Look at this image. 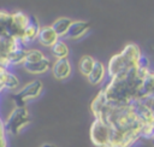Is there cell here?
Wrapping results in <instances>:
<instances>
[{
	"label": "cell",
	"instance_id": "obj_17",
	"mask_svg": "<svg viewBox=\"0 0 154 147\" xmlns=\"http://www.w3.org/2000/svg\"><path fill=\"white\" fill-rule=\"evenodd\" d=\"M72 19L69 18V17H59L58 19H55L52 24V28L55 30V33L58 34V36L61 39V37H66L67 35V31L72 24Z\"/></svg>",
	"mask_w": 154,
	"mask_h": 147
},
{
	"label": "cell",
	"instance_id": "obj_8",
	"mask_svg": "<svg viewBox=\"0 0 154 147\" xmlns=\"http://www.w3.org/2000/svg\"><path fill=\"white\" fill-rule=\"evenodd\" d=\"M19 45H24L20 39H6L0 37V65L7 67V58L10 53ZM8 69V67H7Z\"/></svg>",
	"mask_w": 154,
	"mask_h": 147
},
{
	"label": "cell",
	"instance_id": "obj_25",
	"mask_svg": "<svg viewBox=\"0 0 154 147\" xmlns=\"http://www.w3.org/2000/svg\"><path fill=\"white\" fill-rule=\"evenodd\" d=\"M153 98H154V95H153Z\"/></svg>",
	"mask_w": 154,
	"mask_h": 147
},
{
	"label": "cell",
	"instance_id": "obj_16",
	"mask_svg": "<svg viewBox=\"0 0 154 147\" xmlns=\"http://www.w3.org/2000/svg\"><path fill=\"white\" fill-rule=\"evenodd\" d=\"M11 23H12V13L0 10V37L13 39L11 34Z\"/></svg>",
	"mask_w": 154,
	"mask_h": 147
},
{
	"label": "cell",
	"instance_id": "obj_5",
	"mask_svg": "<svg viewBox=\"0 0 154 147\" xmlns=\"http://www.w3.org/2000/svg\"><path fill=\"white\" fill-rule=\"evenodd\" d=\"M43 90V84L40 80H34L24 84L22 88L17 89L13 95L12 100L14 106H25L29 101L37 99Z\"/></svg>",
	"mask_w": 154,
	"mask_h": 147
},
{
	"label": "cell",
	"instance_id": "obj_13",
	"mask_svg": "<svg viewBox=\"0 0 154 147\" xmlns=\"http://www.w3.org/2000/svg\"><path fill=\"white\" fill-rule=\"evenodd\" d=\"M40 30H41V25L37 20V18L35 16H29V24L25 29V33H24V36H23V42L26 45H29L30 42L37 40L38 37V34H40Z\"/></svg>",
	"mask_w": 154,
	"mask_h": 147
},
{
	"label": "cell",
	"instance_id": "obj_21",
	"mask_svg": "<svg viewBox=\"0 0 154 147\" xmlns=\"http://www.w3.org/2000/svg\"><path fill=\"white\" fill-rule=\"evenodd\" d=\"M6 130L4 125V120L0 117V147H7V140H6Z\"/></svg>",
	"mask_w": 154,
	"mask_h": 147
},
{
	"label": "cell",
	"instance_id": "obj_20",
	"mask_svg": "<svg viewBox=\"0 0 154 147\" xmlns=\"http://www.w3.org/2000/svg\"><path fill=\"white\" fill-rule=\"evenodd\" d=\"M43 58H46V55L43 54V52L41 49L31 48V49H28V52H26L25 63H36V61L42 60Z\"/></svg>",
	"mask_w": 154,
	"mask_h": 147
},
{
	"label": "cell",
	"instance_id": "obj_3",
	"mask_svg": "<svg viewBox=\"0 0 154 147\" xmlns=\"http://www.w3.org/2000/svg\"><path fill=\"white\" fill-rule=\"evenodd\" d=\"M143 54L136 43H128L122 52L114 54L107 63V75L109 78L117 77L128 70L137 66Z\"/></svg>",
	"mask_w": 154,
	"mask_h": 147
},
{
	"label": "cell",
	"instance_id": "obj_10",
	"mask_svg": "<svg viewBox=\"0 0 154 147\" xmlns=\"http://www.w3.org/2000/svg\"><path fill=\"white\" fill-rule=\"evenodd\" d=\"M22 66L26 72H29L31 75H42L52 69L53 61L46 57L42 60L36 61V63H24Z\"/></svg>",
	"mask_w": 154,
	"mask_h": 147
},
{
	"label": "cell",
	"instance_id": "obj_11",
	"mask_svg": "<svg viewBox=\"0 0 154 147\" xmlns=\"http://www.w3.org/2000/svg\"><path fill=\"white\" fill-rule=\"evenodd\" d=\"M60 40V37L58 36V34L55 33V30L52 28V25H45L41 27L37 41L41 46L43 47H52L55 42H58Z\"/></svg>",
	"mask_w": 154,
	"mask_h": 147
},
{
	"label": "cell",
	"instance_id": "obj_4",
	"mask_svg": "<svg viewBox=\"0 0 154 147\" xmlns=\"http://www.w3.org/2000/svg\"><path fill=\"white\" fill-rule=\"evenodd\" d=\"M30 122L31 118L26 106H14V108L4 120V125L7 134L16 136L19 135L20 131L30 124Z\"/></svg>",
	"mask_w": 154,
	"mask_h": 147
},
{
	"label": "cell",
	"instance_id": "obj_14",
	"mask_svg": "<svg viewBox=\"0 0 154 147\" xmlns=\"http://www.w3.org/2000/svg\"><path fill=\"white\" fill-rule=\"evenodd\" d=\"M90 29V23L89 22H84V20H73L66 37L71 39V40H78L82 36H84Z\"/></svg>",
	"mask_w": 154,
	"mask_h": 147
},
{
	"label": "cell",
	"instance_id": "obj_1",
	"mask_svg": "<svg viewBox=\"0 0 154 147\" xmlns=\"http://www.w3.org/2000/svg\"><path fill=\"white\" fill-rule=\"evenodd\" d=\"M94 118L103 120L112 129V145L134 147L142 139L143 123L136 111L135 104H114L107 101L101 89L90 104Z\"/></svg>",
	"mask_w": 154,
	"mask_h": 147
},
{
	"label": "cell",
	"instance_id": "obj_6",
	"mask_svg": "<svg viewBox=\"0 0 154 147\" xmlns=\"http://www.w3.org/2000/svg\"><path fill=\"white\" fill-rule=\"evenodd\" d=\"M89 135L90 141L95 147H109L112 145V129L101 119L94 118Z\"/></svg>",
	"mask_w": 154,
	"mask_h": 147
},
{
	"label": "cell",
	"instance_id": "obj_22",
	"mask_svg": "<svg viewBox=\"0 0 154 147\" xmlns=\"http://www.w3.org/2000/svg\"><path fill=\"white\" fill-rule=\"evenodd\" d=\"M40 147H57L55 145H52V143H43V145H41Z\"/></svg>",
	"mask_w": 154,
	"mask_h": 147
},
{
	"label": "cell",
	"instance_id": "obj_2",
	"mask_svg": "<svg viewBox=\"0 0 154 147\" xmlns=\"http://www.w3.org/2000/svg\"><path fill=\"white\" fill-rule=\"evenodd\" d=\"M150 71V63L148 58L143 55L137 66L117 77L109 78L108 83L102 88L107 101L128 105L138 100L142 83Z\"/></svg>",
	"mask_w": 154,
	"mask_h": 147
},
{
	"label": "cell",
	"instance_id": "obj_9",
	"mask_svg": "<svg viewBox=\"0 0 154 147\" xmlns=\"http://www.w3.org/2000/svg\"><path fill=\"white\" fill-rule=\"evenodd\" d=\"M51 71H52V75L55 80L64 81V80H67L71 76L72 67H71V64H70L69 59L63 58V59H55Z\"/></svg>",
	"mask_w": 154,
	"mask_h": 147
},
{
	"label": "cell",
	"instance_id": "obj_18",
	"mask_svg": "<svg viewBox=\"0 0 154 147\" xmlns=\"http://www.w3.org/2000/svg\"><path fill=\"white\" fill-rule=\"evenodd\" d=\"M51 53L55 59H63V58H67L70 49L63 40H59L51 47Z\"/></svg>",
	"mask_w": 154,
	"mask_h": 147
},
{
	"label": "cell",
	"instance_id": "obj_7",
	"mask_svg": "<svg viewBox=\"0 0 154 147\" xmlns=\"http://www.w3.org/2000/svg\"><path fill=\"white\" fill-rule=\"evenodd\" d=\"M28 24H29V14H26L22 11L13 12L12 13V23H11L12 37L23 40V36H24V33H25Z\"/></svg>",
	"mask_w": 154,
	"mask_h": 147
},
{
	"label": "cell",
	"instance_id": "obj_23",
	"mask_svg": "<svg viewBox=\"0 0 154 147\" xmlns=\"http://www.w3.org/2000/svg\"><path fill=\"white\" fill-rule=\"evenodd\" d=\"M150 141H152V145H153V146H154V137H153V139H152V140H150Z\"/></svg>",
	"mask_w": 154,
	"mask_h": 147
},
{
	"label": "cell",
	"instance_id": "obj_24",
	"mask_svg": "<svg viewBox=\"0 0 154 147\" xmlns=\"http://www.w3.org/2000/svg\"><path fill=\"white\" fill-rule=\"evenodd\" d=\"M109 147H119V146H109Z\"/></svg>",
	"mask_w": 154,
	"mask_h": 147
},
{
	"label": "cell",
	"instance_id": "obj_12",
	"mask_svg": "<svg viewBox=\"0 0 154 147\" xmlns=\"http://www.w3.org/2000/svg\"><path fill=\"white\" fill-rule=\"evenodd\" d=\"M106 75H107V67L105 66V64L100 60H95L94 67L90 71V74L87 76V80L90 84L97 86V84H101L103 82Z\"/></svg>",
	"mask_w": 154,
	"mask_h": 147
},
{
	"label": "cell",
	"instance_id": "obj_15",
	"mask_svg": "<svg viewBox=\"0 0 154 147\" xmlns=\"http://www.w3.org/2000/svg\"><path fill=\"white\" fill-rule=\"evenodd\" d=\"M26 52H28V48H26L25 45H19V46H17V47L10 53V55H8V58H7V67L23 65V64L25 63Z\"/></svg>",
	"mask_w": 154,
	"mask_h": 147
},
{
	"label": "cell",
	"instance_id": "obj_19",
	"mask_svg": "<svg viewBox=\"0 0 154 147\" xmlns=\"http://www.w3.org/2000/svg\"><path fill=\"white\" fill-rule=\"evenodd\" d=\"M94 64H95V59H94L93 57L85 54V55L81 57V59H79V61H78V70H79V72H81L83 76L87 77V76L90 74V71L93 70Z\"/></svg>",
	"mask_w": 154,
	"mask_h": 147
}]
</instances>
